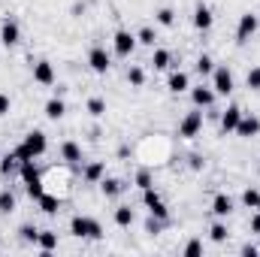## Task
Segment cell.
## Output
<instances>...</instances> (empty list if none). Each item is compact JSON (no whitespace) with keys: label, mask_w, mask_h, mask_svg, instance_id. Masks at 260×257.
I'll return each instance as SVG.
<instances>
[{"label":"cell","mask_w":260,"mask_h":257,"mask_svg":"<svg viewBox=\"0 0 260 257\" xmlns=\"http://www.w3.org/2000/svg\"><path fill=\"white\" fill-rule=\"evenodd\" d=\"M21 179H24V185L40 182V170L34 167V160H21Z\"/></svg>","instance_id":"obj_24"},{"label":"cell","mask_w":260,"mask_h":257,"mask_svg":"<svg viewBox=\"0 0 260 257\" xmlns=\"http://www.w3.org/2000/svg\"><path fill=\"white\" fill-rule=\"evenodd\" d=\"M151 64H154V70H167V67H170V52H167V49H154Z\"/></svg>","instance_id":"obj_27"},{"label":"cell","mask_w":260,"mask_h":257,"mask_svg":"<svg viewBox=\"0 0 260 257\" xmlns=\"http://www.w3.org/2000/svg\"><path fill=\"white\" fill-rule=\"evenodd\" d=\"M127 82L133 88H142V82H145V73H142V67H130L127 70Z\"/></svg>","instance_id":"obj_28"},{"label":"cell","mask_w":260,"mask_h":257,"mask_svg":"<svg viewBox=\"0 0 260 257\" xmlns=\"http://www.w3.org/2000/svg\"><path fill=\"white\" fill-rule=\"evenodd\" d=\"M18 37H21L18 24H15L12 18H6V21H3V27H0V40H3V46H15V43H18Z\"/></svg>","instance_id":"obj_14"},{"label":"cell","mask_w":260,"mask_h":257,"mask_svg":"<svg viewBox=\"0 0 260 257\" xmlns=\"http://www.w3.org/2000/svg\"><path fill=\"white\" fill-rule=\"evenodd\" d=\"M167 85H170V91H173V94H182V91H188V85H191V82H188V73H173Z\"/></svg>","instance_id":"obj_20"},{"label":"cell","mask_w":260,"mask_h":257,"mask_svg":"<svg viewBox=\"0 0 260 257\" xmlns=\"http://www.w3.org/2000/svg\"><path fill=\"white\" fill-rule=\"evenodd\" d=\"M88 112H91L94 118H100V115H106V103H103L100 97H91V100H88Z\"/></svg>","instance_id":"obj_29"},{"label":"cell","mask_w":260,"mask_h":257,"mask_svg":"<svg viewBox=\"0 0 260 257\" xmlns=\"http://www.w3.org/2000/svg\"><path fill=\"white\" fill-rule=\"evenodd\" d=\"M37 245H40V251H55L58 248V233H52V230H40V236H37Z\"/></svg>","instance_id":"obj_16"},{"label":"cell","mask_w":260,"mask_h":257,"mask_svg":"<svg viewBox=\"0 0 260 257\" xmlns=\"http://www.w3.org/2000/svg\"><path fill=\"white\" fill-rule=\"evenodd\" d=\"M70 233L79 236V239H100V236H103V227H100V221H94V218L76 215V218L70 221Z\"/></svg>","instance_id":"obj_2"},{"label":"cell","mask_w":260,"mask_h":257,"mask_svg":"<svg viewBox=\"0 0 260 257\" xmlns=\"http://www.w3.org/2000/svg\"><path fill=\"white\" fill-rule=\"evenodd\" d=\"M212 212H215L218 218H227V215L233 212V200H230L227 194H215V200H212Z\"/></svg>","instance_id":"obj_15"},{"label":"cell","mask_w":260,"mask_h":257,"mask_svg":"<svg viewBox=\"0 0 260 257\" xmlns=\"http://www.w3.org/2000/svg\"><path fill=\"white\" fill-rule=\"evenodd\" d=\"M34 82H40V85H55V67L49 64V61H37V64H34Z\"/></svg>","instance_id":"obj_10"},{"label":"cell","mask_w":260,"mask_h":257,"mask_svg":"<svg viewBox=\"0 0 260 257\" xmlns=\"http://www.w3.org/2000/svg\"><path fill=\"white\" fill-rule=\"evenodd\" d=\"M103 173H106V167H103V164H88L82 176H85V182H91V185H100Z\"/></svg>","instance_id":"obj_21"},{"label":"cell","mask_w":260,"mask_h":257,"mask_svg":"<svg viewBox=\"0 0 260 257\" xmlns=\"http://www.w3.org/2000/svg\"><path fill=\"white\" fill-rule=\"evenodd\" d=\"M142 200H145L148 212H151L157 221H167V218H170V209L164 206V200L157 197V191H154V188H145V191H142Z\"/></svg>","instance_id":"obj_5"},{"label":"cell","mask_w":260,"mask_h":257,"mask_svg":"<svg viewBox=\"0 0 260 257\" xmlns=\"http://www.w3.org/2000/svg\"><path fill=\"white\" fill-rule=\"evenodd\" d=\"M27 194H30V200H40L43 197V182H34V185H27Z\"/></svg>","instance_id":"obj_39"},{"label":"cell","mask_w":260,"mask_h":257,"mask_svg":"<svg viewBox=\"0 0 260 257\" xmlns=\"http://www.w3.org/2000/svg\"><path fill=\"white\" fill-rule=\"evenodd\" d=\"M209 236H212V242H224V239H227V227H224V224H212Z\"/></svg>","instance_id":"obj_33"},{"label":"cell","mask_w":260,"mask_h":257,"mask_svg":"<svg viewBox=\"0 0 260 257\" xmlns=\"http://www.w3.org/2000/svg\"><path fill=\"white\" fill-rule=\"evenodd\" d=\"M233 133H236V136H245V139H248V136H257L260 133V118L257 115H242Z\"/></svg>","instance_id":"obj_9"},{"label":"cell","mask_w":260,"mask_h":257,"mask_svg":"<svg viewBox=\"0 0 260 257\" xmlns=\"http://www.w3.org/2000/svg\"><path fill=\"white\" fill-rule=\"evenodd\" d=\"M112 46H115V55L130 58V55H133V49H136V37H133L130 30H118V34H115V40H112Z\"/></svg>","instance_id":"obj_8"},{"label":"cell","mask_w":260,"mask_h":257,"mask_svg":"<svg viewBox=\"0 0 260 257\" xmlns=\"http://www.w3.org/2000/svg\"><path fill=\"white\" fill-rule=\"evenodd\" d=\"M136 188H142V191L151 188V173H148V170H139V173H136Z\"/></svg>","instance_id":"obj_36"},{"label":"cell","mask_w":260,"mask_h":257,"mask_svg":"<svg viewBox=\"0 0 260 257\" xmlns=\"http://www.w3.org/2000/svg\"><path fill=\"white\" fill-rule=\"evenodd\" d=\"M191 167H194V170L203 167V157H200V154H191Z\"/></svg>","instance_id":"obj_43"},{"label":"cell","mask_w":260,"mask_h":257,"mask_svg":"<svg viewBox=\"0 0 260 257\" xmlns=\"http://www.w3.org/2000/svg\"><path fill=\"white\" fill-rule=\"evenodd\" d=\"M197 70L206 76V73H212V70H215V61H212L209 55H200V58H197Z\"/></svg>","instance_id":"obj_34"},{"label":"cell","mask_w":260,"mask_h":257,"mask_svg":"<svg viewBox=\"0 0 260 257\" xmlns=\"http://www.w3.org/2000/svg\"><path fill=\"white\" fill-rule=\"evenodd\" d=\"M242 254L254 257V254H260V248H254V245H245V248H242Z\"/></svg>","instance_id":"obj_42"},{"label":"cell","mask_w":260,"mask_h":257,"mask_svg":"<svg viewBox=\"0 0 260 257\" xmlns=\"http://www.w3.org/2000/svg\"><path fill=\"white\" fill-rule=\"evenodd\" d=\"M257 212H260V200H257Z\"/></svg>","instance_id":"obj_45"},{"label":"cell","mask_w":260,"mask_h":257,"mask_svg":"<svg viewBox=\"0 0 260 257\" xmlns=\"http://www.w3.org/2000/svg\"><path fill=\"white\" fill-rule=\"evenodd\" d=\"M203 127V112H188L185 118H182V124H179V136H185V139H194L197 133Z\"/></svg>","instance_id":"obj_7"},{"label":"cell","mask_w":260,"mask_h":257,"mask_svg":"<svg viewBox=\"0 0 260 257\" xmlns=\"http://www.w3.org/2000/svg\"><path fill=\"white\" fill-rule=\"evenodd\" d=\"M18 233H21V239H24V242H34V245H37V236H40V230H37L34 224H24Z\"/></svg>","instance_id":"obj_32"},{"label":"cell","mask_w":260,"mask_h":257,"mask_svg":"<svg viewBox=\"0 0 260 257\" xmlns=\"http://www.w3.org/2000/svg\"><path fill=\"white\" fill-rule=\"evenodd\" d=\"M61 157H64L67 164H79V160H82V148H79L76 142H64V145H61Z\"/></svg>","instance_id":"obj_23"},{"label":"cell","mask_w":260,"mask_h":257,"mask_svg":"<svg viewBox=\"0 0 260 257\" xmlns=\"http://www.w3.org/2000/svg\"><path fill=\"white\" fill-rule=\"evenodd\" d=\"M257 200H260V191H254V188H248V191L242 194V203H245L248 209H257Z\"/></svg>","instance_id":"obj_35"},{"label":"cell","mask_w":260,"mask_h":257,"mask_svg":"<svg viewBox=\"0 0 260 257\" xmlns=\"http://www.w3.org/2000/svg\"><path fill=\"white\" fill-rule=\"evenodd\" d=\"M136 40H139V43H142V46H154V30H151V27H142V30H139V37H136Z\"/></svg>","instance_id":"obj_37"},{"label":"cell","mask_w":260,"mask_h":257,"mask_svg":"<svg viewBox=\"0 0 260 257\" xmlns=\"http://www.w3.org/2000/svg\"><path fill=\"white\" fill-rule=\"evenodd\" d=\"M257 18H260V15H257Z\"/></svg>","instance_id":"obj_46"},{"label":"cell","mask_w":260,"mask_h":257,"mask_svg":"<svg viewBox=\"0 0 260 257\" xmlns=\"http://www.w3.org/2000/svg\"><path fill=\"white\" fill-rule=\"evenodd\" d=\"M37 203H40V209H43L46 215H55V212L61 209V197H52V194H43Z\"/></svg>","instance_id":"obj_22"},{"label":"cell","mask_w":260,"mask_h":257,"mask_svg":"<svg viewBox=\"0 0 260 257\" xmlns=\"http://www.w3.org/2000/svg\"><path fill=\"white\" fill-rule=\"evenodd\" d=\"M185 254H188V257H197V254H203V242H200V239H191V242L185 245Z\"/></svg>","instance_id":"obj_38"},{"label":"cell","mask_w":260,"mask_h":257,"mask_svg":"<svg viewBox=\"0 0 260 257\" xmlns=\"http://www.w3.org/2000/svg\"><path fill=\"white\" fill-rule=\"evenodd\" d=\"M88 64H91V70L94 73H109V67H112V58H109V52L106 49H100V46H94L91 52H88Z\"/></svg>","instance_id":"obj_6"},{"label":"cell","mask_w":260,"mask_h":257,"mask_svg":"<svg viewBox=\"0 0 260 257\" xmlns=\"http://www.w3.org/2000/svg\"><path fill=\"white\" fill-rule=\"evenodd\" d=\"M212 91H215V94H221V97H227V94L233 91V73H230L227 67L212 70Z\"/></svg>","instance_id":"obj_4"},{"label":"cell","mask_w":260,"mask_h":257,"mask_svg":"<svg viewBox=\"0 0 260 257\" xmlns=\"http://www.w3.org/2000/svg\"><path fill=\"white\" fill-rule=\"evenodd\" d=\"M100 191H103V197L112 200V197H118V194L124 191V182H121V179H106V176H103V179H100Z\"/></svg>","instance_id":"obj_17"},{"label":"cell","mask_w":260,"mask_h":257,"mask_svg":"<svg viewBox=\"0 0 260 257\" xmlns=\"http://www.w3.org/2000/svg\"><path fill=\"white\" fill-rule=\"evenodd\" d=\"M157 230H160V221L151 218V221H148V233H157Z\"/></svg>","instance_id":"obj_44"},{"label":"cell","mask_w":260,"mask_h":257,"mask_svg":"<svg viewBox=\"0 0 260 257\" xmlns=\"http://www.w3.org/2000/svg\"><path fill=\"white\" fill-rule=\"evenodd\" d=\"M46 148H49V139H46V133H43V130H30V133L24 136V142L15 148V154H18L21 160H34V157L46 154Z\"/></svg>","instance_id":"obj_1"},{"label":"cell","mask_w":260,"mask_h":257,"mask_svg":"<svg viewBox=\"0 0 260 257\" xmlns=\"http://www.w3.org/2000/svg\"><path fill=\"white\" fill-rule=\"evenodd\" d=\"M133 218H136V215H133L130 206H118V209H115V224H118V227H130Z\"/></svg>","instance_id":"obj_25"},{"label":"cell","mask_w":260,"mask_h":257,"mask_svg":"<svg viewBox=\"0 0 260 257\" xmlns=\"http://www.w3.org/2000/svg\"><path fill=\"white\" fill-rule=\"evenodd\" d=\"M251 233H254V236H260V212L251 218Z\"/></svg>","instance_id":"obj_41"},{"label":"cell","mask_w":260,"mask_h":257,"mask_svg":"<svg viewBox=\"0 0 260 257\" xmlns=\"http://www.w3.org/2000/svg\"><path fill=\"white\" fill-rule=\"evenodd\" d=\"M64 112H67V106H64V100H61V97H52V100L46 103V118L58 121V118H64Z\"/></svg>","instance_id":"obj_18"},{"label":"cell","mask_w":260,"mask_h":257,"mask_svg":"<svg viewBox=\"0 0 260 257\" xmlns=\"http://www.w3.org/2000/svg\"><path fill=\"white\" fill-rule=\"evenodd\" d=\"M212 24H215V15H212V9H209L206 3H200V6L194 9V27H197V30H209Z\"/></svg>","instance_id":"obj_11"},{"label":"cell","mask_w":260,"mask_h":257,"mask_svg":"<svg viewBox=\"0 0 260 257\" xmlns=\"http://www.w3.org/2000/svg\"><path fill=\"white\" fill-rule=\"evenodd\" d=\"M245 85H248L251 91H260V67H251V70H248V76H245Z\"/></svg>","instance_id":"obj_31"},{"label":"cell","mask_w":260,"mask_h":257,"mask_svg":"<svg viewBox=\"0 0 260 257\" xmlns=\"http://www.w3.org/2000/svg\"><path fill=\"white\" fill-rule=\"evenodd\" d=\"M239 118H242V109H239V106H227L224 115H221V130H224V133H233L236 124H239Z\"/></svg>","instance_id":"obj_12"},{"label":"cell","mask_w":260,"mask_h":257,"mask_svg":"<svg viewBox=\"0 0 260 257\" xmlns=\"http://www.w3.org/2000/svg\"><path fill=\"white\" fill-rule=\"evenodd\" d=\"M191 100H194L197 109H209V106L215 103V91H212V88H203V85H200V88H194V91H191Z\"/></svg>","instance_id":"obj_13"},{"label":"cell","mask_w":260,"mask_h":257,"mask_svg":"<svg viewBox=\"0 0 260 257\" xmlns=\"http://www.w3.org/2000/svg\"><path fill=\"white\" fill-rule=\"evenodd\" d=\"M0 212H3V215L15 212V194L12 191H0Z\"/></svg>","instance_id":"obj_26"},{"label":"cell","mask_w":260,"mask_h":257,"mask_svg":"<svg viewBox=\"0 0 260 257\" xmlns=\"http://www.w3.org/2000/svg\"><path fill=\"white\" fill-rule=\"evenodd\" d=\"M260 27V18L254 12H245V15H239V24H236V43H248L254 34H257Z\"/></svg>","instance_id":"obj_3"},{"label":"cell","mask_w":260,"mask_h":257,"mask_svg":"<svg viewBox=\"0 0 260 257\" xmlns=\"http://www.w3.org/2000/svg\"><path fill=\"white\" fill-rule=\"evenodd\" d=\"M176 21V12L170 9V6H164V9H157V24H164V27H170Z\"/></svg>","instance_id":"obj_30"},{"label":"cell","mask_w":260,"mask_h":257,"mask_svg":"<svg viewBox=\"0 0 260 257\" xmlns=\"http://www.w3.org/2000/svg\"><path fill=\"white\" fill-rule=\"evenodd\" d=\"M15 170H21V157L12 151V154H6V157H0V173L3 176H12Z\"/></svg>","instance_id":"obj_19"},{"label":"cell","mask_w":260,"mask_h":257,"mask_svg":"<svg viewBox=\"0 0 260 257\" xmlns=\"http://www.w3.org/2000/svg\"><path fill=\"white\" fill-rule=\"evenodd\" d=\"M9 106H12V100H9L6 94H0V115H6V112H9Z\"/></svg>","instance_id":"obj_40"}]
</instances>
